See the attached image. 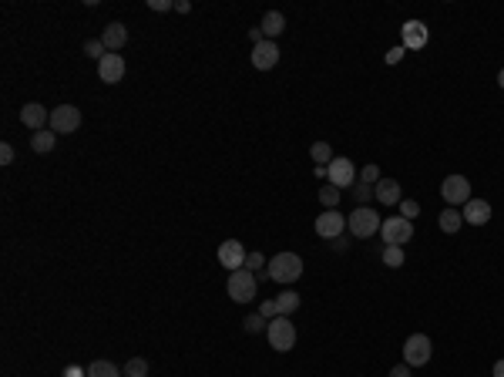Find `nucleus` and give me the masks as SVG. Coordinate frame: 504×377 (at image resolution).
Returning <instances> with one entry per match:
<instances>
[{"instance_id": "38", "label": "nucleus", "mask_w": 504, "mask_h": 377, "mask_svg": "<svg viewBox=\"0 0 504 377\" xmlns=\"http://www.w3.org/2000/svg\"><path fill=\"white\" fill-rule=\"evenodd\" d=\"M61 377H88V371H81L78 364H68V367H64V374Z\"/></svg>"}, {"instance_id": "26", "label": "nucleus", "mask_w": 504, "mask_h": 377, "mask_svg": "<svg viewBox=\"0 0 504 377\" xmlns=\"http://www.w3.org/2000/svg\"><path fill=\"white\" fill-rule=\"evenodd\" d=\"M124 377H148V361L145 357H131L124 364Z\"/></svg>"}, {"instance_id": "11", "label": "nucleus", "mask_w": 504, "mask_h": 377, "mask_svg": "<svg viewBox=\"0 0 504 377\" xmlns=\"http://www.w3.org/2000/svg\"><path fill=\"white\" fill-rule=\"evenodd\" d=\"M246 256H249V252H246V246H242L239 239H226V243L219 246V263H222L226 270H233V273L246 266Z\"/></svg>"}, {"instance_id": "5", "label": "nucleus", "mask_w": 504, "mask_h": 377, "mask_svg": "<svg viewBox=\"0 0 504 377\" xmlns=\"http://www.w3.org/2000/svg\"><path fill=\"white\" fill-rule=\"evenodd\" d=\"M430 357H434V343H430V337L427 334L407 337V343H403V364H410V367H424Z\"/></svg>"}, {"instance_id": "36", "label": "nucleus", "mask_w": 504, "mask_h": 377, "mask_svg": "<svg viewBox=\"0 0 504 377\" xmlns=\"http://www.w3.org/2000/svg\"><path fill=\"white\" fill-rule=\"evenodd\" d=\"M403 51H407L403 44H397V47H390V51H387V64H397V61L403 57Z\"/></svg>"}, {"instance_id": "7", "label": "nucleus", "mask_w": 504, "mask_h": 377, "mask_svg": "<svg viewBox=\"0 0 504 377\" xmlns=\"http://www.w3.org/2000/svg\"><path fill=\"white\" fill-rule=\"evenodd\" d=\"M440 196H444V203L447 206H464L467 199H470V182H467L464 175H447L444 182H440Z\"/></svg>"}, {"instance_id": "4", "label": "nucleus", "mask_w": 504, "mask_h": 377, "mask_svg": "<svg viewBox=\"0 0 504 377\" xmlns=\"http://www.w3.org/2000/svg\"><path fill=\"white\" fill-rule=\"evenodd\" d=\"M410 236H414V222L403 219V216H390V219H384V226H380L384 246H403V243H410Z\"/></svg>"}, {"instance_id": "19", "label": "nucleus", "mask_w": 504, "mask_h": 377, "mask_svg": "<svg viewBox=\"0 0 504 377\" xmlns=\"http://www.w3.org/2000/svg\"><path fill=\"white\" fill-rule=\"evenodd\" d=\"M259 27H263V38L272 41V38H279V34L286 31V17H282L279 10H269V14L263 17V24H259Z\"/></svg>"}, {"instance_id": "10", "label": "nucleus", "mask_w": 504, "mask_h": 377, "mask_svg": "<svg viewBox=\"0 0 504 377\" xmlns=\"http://www.w3.org/2000/svg\"><path fill=\"white\" fill-rule=\"evenodd\" d=\"M343 226H347V219H343V212L336 209H326L323 216H316V236H323V239L343 236Z\"/></svg>"}, {"instance_id": "40", "label": "nucleus", "mask_w": 504, "mask_h": 377, "mask_svg": "<svg viewBox=\"0 0 504 377\" xmlns=\"http://www.w3.org/2000/svg\"><path fill=\"white\" fill-rule=\"evenodd\" d=\"M175 10H178V14H189L192 3H189V0H175Z\"/></svg>"}, {"instance_id": "25", "label": "nucleus", "mask_w": 504, "mask_h": 377, "mask_svg": "<svg viewBox=\"0 0 504 377\" xmlns=\"http://www.w3.org/2000/svg\"><path fill=\"white\" fill-rule=\"evenodd\" d=\"M88 377H121V371H118L111 361H94V364L88 367Z\"/></svg>"}, {"instance_id": "30", "label": "nucleus", "mask_w": 504, "mask_h": 377, "mask_svg": "<svg viewBox=\"0 0 504 377\" xmlns=\"http://www.w3.org/2000/svg\"><path fill=\"white\" fill-rule=\"evenodd\" d=\"M84 54H88V57H94V61H101V57L108 54V47H105L101 41H84Z\"/></svg>"}, {"instance_id": "14", "label": "nucleus", "mask_w": 504, "mask_h": 377, "mask_svg": "<svg viewBox=\"0 0 504 377\" xmlns=\"http://www.w3.org/2000/svg\"><path fill=\"white\" fill-rule=\"evenodd\" d=\"M400 34H403V47H407V51H421L427 44V38H430L424 21H407V24L400 27Z\"/></svg>"}, {"instance_id": "9", "label": "nucleus", "mask_w": 504, "mask_h": 377, "mask_svg": "<svg viewBox=\"0 0 504 377\" xmlns=\"http://www.w3.org/2000/svg\"><path fill=\"white\" fill-rule=\"evenodd\" d=\"M326 172H330L326 182H333L336 189H353V185H356V175H360L349 159H333V162L326 166Z\"/></svg>"}, {"instance_id": "18", "label": "nucleus", "mask_w": 504, "mask_h": 377, "mask_svg": "<svg viewBox=\"0 0 504 377\" xmlns=\"http://www.w3.org/2000/svg\"><path fill=\"white\" fill-rule=\"evenodd\" d=\"M373 196H377L380 206H397V203H400V185H397V179H380V182L373 185Z\"/></svg>"}, {"instance_id": "32", "label": "nucleus", "mask_w": 504, "mask_h": 377, "mask_svg": "<svg viewBox=\"0 0 504 377\" xmlns=\"http://www.w3.org/2000/svg\"><path fill=\"white\" fill-rule=\"evenodd\" d=\"M242 324H246V330H249V334H259V330H263V324H269V320H263V313H249Z\"/></svg>"}, {"instance_id": "6", "label": "nucleus", "mask_w": 504, "mask_h": 377, "mask_svg": "<svg viewBox=\"0 0 504 377\" xmlns=\"http://www.w3.org/2000/svg\"><path fill=\"white\" fill-rule=\"evenodd\" d=\"M51 131L54 135H71V131H78L81 128V108L75 105H57V108H51Z\"/></svg>"}, {"instance_id": "27", "label": "nucleus", "mask_w": 504, "mask_h": 377, "mask_svg": "<svg viewBox=\"0 0 504 377\" xmlns=\"http://www.w3.org/2000/svg\"><path fill=\"white\" fill-rule=\"evenodd\" d=\"M403 259H407V256H403L400 246H384V263H387L390 270H400V266H403Z\"/></svg>"}, {"instance_id": "24", "label": "nucleus", "mask_w": 504, "mask_h": 377, "mask_svg": "<svg viewBox=\"0 0 504 377\" xmlns=\"http://www.w3.org/2000/svg\"><path fill=\"white\" fill-rule=\"evenodd\" d=\"M316 196H319V203H323L326 209H336V203H340V196H343V189H336L333 182H326V185H323V189H319Z\"/></svg>"}, {"instance_id": "42", "label": "nucleus", "mask_w": 504, "mask_h": 377, "mask_svg": "<svg viewBox=\"0 0 504 377\" xmlns=\"http://www.w3.org/2000/svg\"><path fill=\"white\" fill-rule=\"evenodd\" d=\"M330 243H333V250H347V246H349L343 236H336V239H330Z\"/></svg>"}, {"instance_id": "39", "label": "nucleus", "mask_w": 504, "mask_h": 377, "mask_svg": "<svg viewBox=\"0 0 504 377\" xmlns=\"http://www.w3.org/2000/svg\"><path fill=\"white\" fill-rule=\"evenodd\" d=\"M390 377H410V364H397V367L390 371Z\"/></svg>"}, {"instance_id": "15", "label": "nucleus", "mask_w": 504, "mask_h": 377, "mask_svg": "<svg viewBox=\"0 0 504 377\" xmlns=\"http://www.w3.org/2000/svg\"><path fill=\"white\" fill-rule=\"evenodd\" d=\"M51 122V115H47V108L38 105V101H27L24 108H21V125L31 128V131H40V128Z\"/></svg>"}, {"instance_id": "3", "label": "nucleus", "mask_w": 504, "mask_h": 377, "mask_svg": "<svg viewBox=\"0 0 504 377\" xmlns=\"http://www.w3.org/2000/svg\"><path fill=\"white\" fill-rule=\"evenodd\" d=\"M266 337H269V347L272 350H279V354H286V350H293L296 347V327L289 324V317H276L266 324Z\"/></svg>"}, {"instance_id": "28", "label": "nucleus", "mask_w": 504, "mask_h": 377, "mask_svg": "<svg viewBox=\"0 0 504 377\" xmlns=\"http://www.w3.org/2000/svg\"><path fill=\"white\" fill-rule=\"evenodd\" d=\"M380 179H384V175H380V168L373 166V162H370V166H363V168H360V175H356V182H363V185H377Z\"/></svg>"}, {"instance_id": "16", "label": "nucleus", "mask_w": 504, "mask_h": 377, "mask_svg": "<svg viewBox=\"0 0 504 377\" xmlns=\"http://www.w3.org/2000/svg\"><path fill=\"white\" fill-rule=\"evenodd\" d=\"M461 216H464V222H470V226H484V222L491 219V203H484V199H467Z\"/></svg>"}, {"instance_id": "31", "label": "nucleus", "mask_w": 504, "mask_h": 377, "mask_svg": "<svg viewBox=\"0 0 504 377\" xmlns=\"http://www.w3.org/2000/svg\"><path fill=\"white\" fill-rule=\"evenodd\" d=\"M400 216H403V219H410V222H414V219H417V216H421V206H417V203H414V199H400Z\"/></svg>"}, {"instance_id": "33", "label": "nucleus", "mask_w": 504, "mask_h": 377, "mask_svg": "<svg viewBox=\"0 0 504 377\" xmlns=\"http://www.w3.org/2000/svg\"><path fill=\"white\" fill-rule=\"evenodd\" d=\"M370 196H373V185H363V182H356V185H353V199H356L360 206H363Z\"/></svg>"}, {"instance_id": "13", "label": "nucleus", "mask_w": 504, "mask_h": 377, "mask_svg": "<svg viewBox=\"0 0 504 377\" xmlns=\"http://www.w3.org/2000/svg\"><path fill=\"white\" fill-rule=\"evenodd\" d=\"M276 64H279V47H276V41H259L252 47V68L272 71Z\"/></svg>"}, {"instance_id": "2", "label": "nucleus", "mask_w": 504, "mask_h": 377, "mask_svg": "<svg viewBox=\"0 0 504 377\" xmlns=\"http://www.w3.org/2000/svg\"><path fill=\"white\" fill-rule=\"evenodd\" d=\"M347 226H349V233H353L356 239H370V236H377V233H380L384 219H380V212H377V209L356 206V209L347 216Z\"/></svg>"}, {"instance_id": "37", "label": "nucleus", "mask_w": 504, "mask_h": 377, "mask_svg": "<svg viewBox=\"0 0 504 377\" xmlns=\"http://www.w3.org/2000/svg\"><path fill=\"white\" fill-rule=\"evenodd\" d=\"M10 162H14V148L3 142V145H0V166H10Z\"/></svg>"}, {"instance_id": "44", "label": "nucleus", "mask_w": 504, "mask_h": 377, "mask_svg": "<svg viewBox=\"0 0 504 377\" xmlns=\"http://www.w3.org/2000/svg\"><path fill=\"white\" fill-rule=\"evenodd\" d=\"M498 84H501V88H504V68H501V71H498Z\"/></svg>"}, {"instance_id": "20", "label": "nucleus", "mask_w": 504, "mask_h": 377, "mask_svg": "<svg viewBox=\"0 0 504 377\" xmlns=\"http://www.w3.org/2000/svg\"><path fill=\"white\" fill-rule=\"evenodd\" d=\"M54 145H57V135H54L51 128H40V131H34V135H31V148H34L38 155L51 152Z\"/></svg>"}, {"instance_id": "12", "label": "nucleus", "mask_w": 504, "mask_h": 377, "mask_svg": "<svg viewBox=\"0 0 504 377\" xmlns=\"http://www.w3.org/2000/svg\"><path fill=\"white\" fill-rule=\"evenodd\" d=\"M98 78L105 84H118L124 78V57H121V54H105V57L98 61Z\"/></svg>"}, {"instance_id": "17", "label": "nucleus", "mask_w": 504, "mask_h": 377, "mask_svg": "<svg viewBox=\"0 0 504 377\" xmlns=\"http://www.w3.org/2000/svg\"><path fill=\"white\" fill-rule=\"evenodd\" d=\"M101 44L108 47V54H115V51H121L124 44H128V27L124 24H108L105 31H101Z\"/></svg>"}, {"instance_id": "29", "label": "nucleus", "mask_w": 504, "mask_h": 377, "mask_svg": "<svg viewBox=\"0 0 504 377\" xmlns=\"http://www.w3.org/2000/svg\"><path fill=\"white\" fill-rule=\"evenodd\" d=\"M242 270H249V273H259V270H266V273H269V259H263V252H249Z\"/></svg>"}, {"instance_id": "21", "label": "nucleus", "mask_w": 504, "mask_h": 377, "mask_svg": "<svg viewBox=\"0 0 504 377\" xmlns=\"http://www.w3.org/2000/svg\"><path fill=\"white\" fill-rule=\"evenodd\" d=\"M437 222H440V229H444V233H457V229L464 226V216H461V209L447 206V209L440 212V219H437Z\"/></svg>"}, {"instance_id": "34", "label": "nucleus", "mask_w": 504, "mask_h": 377, "mask_svg": "<svg viewBox=\"0 0 504 377\" xmlns=\"http://www.w3.org/2000/svg\"><path fill=\"white\" fill-rule=\"evenodd\" d=\"M259 313H263V320H276V317H279V303H276V300H263Z\"/></svg>"}, {"instance_id": "23", "label": "nucleus", "mask_w": 504, "mask_h": 377, "mask_svg": "<svg viewBox=\"0 0 504 377\" xmlns=\"http://www.w3.org/2000/svg\"><path fill=\"white\" fill-rule=\"evenodd\" d=\"M310 155H313V162L319 168H326L330 162H333V148L326 145V142H313V148H310Z\"/></svg>"}, {"instance_id": "8", "label": "nucleus", "mask_w": 504, "mask_h": 377, "mask_svg": "<svg viewBox=\"0 0 504 377\" xmlns=\"http://www.w3.org/2000/svg\"><path fill=\"white\" fill-rule=\"evenodd\" d=\"M229 296L235 303H249L256 296V273H249V270L229 273Z\"/></svg>"}, {"instance_id": "35", "label": "nucleus", "mask_w": 504, "mask_h": 377, "mask_svg": "<svg viewBox=\"0 0 504 377\" xmlns=\"http://www.w3.org/2000/svg\"><path fill=\"white\" fill-rule=\"evenodd\" d=\"M148 7L158 10V14H161V10H175V0H148Z\"/></svg>"}, {"instance_id": "22", "label": "nucleus", "mask_w": 504, "mask_h": 377, "mask_svg": "<svg viewBox=\"0 0 504 377\" xmlns=\"http://www.w3.org/2000/svg\"><path fill=\"white\" fill-rule=\"evenodd\" d=\"M276 303H279V317H293L296 310H300V294H293V290H286V294L276 296Z\"/></svg>"}, {"instance_id": "41", "label": "nucleus", "mask_w": 504, "mask_h": 377, "mask_svg": "<svg viewBox=\"0 0 504 377\" xmlns=\"http://www.w3.org/2000/svg\"><path fill=\"white\" fill-rule=\"evenodd\" d=\"M249 38H252V44L266 41V38H263V27H252V31H249Z\"/></svg>"}, {"instance_id": "1", "label": "nucleus", "mask_w": 504, "mask_h": 377, "mask_svg": "<svg viewBox=\"0 0 504 377\" xmlns=\"http://www.w3.org/2000/svg\"><path fill=\"white\" fill-rule=\"evenodd\" d=\"M300 276H303V259H300L296 252H276L269 259V280L289 287V283H296Z\"/></svg>"}, {"instance_id": "43", "label": "nucleus", "mask_w": 504, "mask_h": 377, "mask_svg": "<svg viewBox=\"0 0 504 377\" xmlns=\"http://www.w3.org/2000/svg\"><path fill=\"white\" fill-rule=\"evenodd\" d=\"M494 377H504V361H498V364H494Z\"/></svg>"}]
</instances>
